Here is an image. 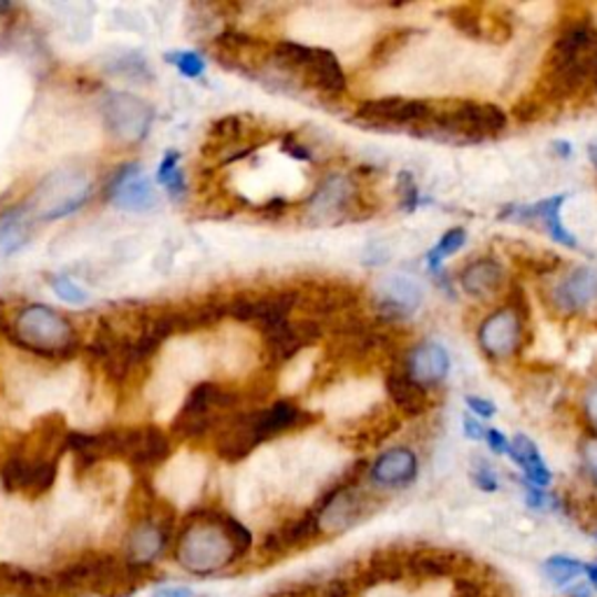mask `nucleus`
Listing matches in <instances>:
<instances>
[{
    "mask_svg": "<svg viewBox=\"0 0 597 597\" xmlns=\"http://www.w3.org/2000/svg\"><path fill=\"white\" fill-rule=\"evenodd\" d=\"M27 208H12L0 215V250L14 253L29 240Z\"/></svg>",
    "mask_w": 597,
    "mask_h": 597,
    "instance_id": "nucleus-28",
    "label": "nucleus"
},
{
    "mask_svg": "<svg viewBox=\"0 0 597 597\" xmlns=\"http://www.w3.org/2000/svg\"><path fill=\"white\" fill-rule=\"evenodd\" d=\"M181 154L178 152H168L162 166H159V173H157V181L168 189V194L173 198H181L185 194V178H183V171H181Z\"/></svg>",
    "mask_w": 597,
    "mask_h": 597,
    "instance_id": "nucleus-31",
    "label": "nucleus"
},
{
    "mask_svg": "<svg viewBox=\"0 0 597 597\" xmlns=\"http://www.w3.org/2000/svg\"><path fill=\"white\" fill-rule=\"evenodd\" d=\"M588 157H590V162H593V166L597 168V138L588 145Z\"/></svg>",
    "mask_w": 597,
    "mask_h": 597,
    "instance_id": "nucleus-47",
    "label": "nucleus"
},
{
    "mask_svg": "<svg viewBox=\"0 0 597 597\" xmlns=\"http://www.w3.org/2000/svg\"><path fill=\"white\" fill-rule=\"evenodd\" d=\"M586 411H588V418H590L593 428L597 430V388L588 394V400H586Z\"/></svg>",
    "mask_w": 597,
    "mask_h": 597,
    "instance_id": "nucleus-42",
    "label": "nucleus"
},
{
    "mask_svg": "<svg viewBox=\"0 0 597 597\" xmlns=\"http://www.w3.org/2000/svg\"><path fill=\"white\" fill-rule=\"evenodd\" d=\"M253 548V533L240 521L227 514H196L181 533L175 546L178 565L196 574L210 577L234 565Z\"/></svg>",
    "mask_w": 597,
    "mask_h": 597,
    "instance_id": "nucleus-1",
    "label": "nucleus"
},
{
    "mask_svg": "<svg viewBox=\"0 0 597 597\" xmlns=\"http://www.w3.org/2000/svg\"><path fill=\"white\" fill-rule=\"evenodd\" d=\"M373 512L371 500L367 493H362L358 485H339L337 491H331L325 500V504L318 508V525L320 533L341 535L346 529L356 527Z\"/></svg>",
    "mask_w": 597,
    "mask_h": 597,
    "instance_id": "nucleus-7",
    "label": "nucleus"
},
{
    "mask_svg": "<svg viewBox=\"0 0 597 597\" xmlns=\"http://www.w3.org/2000/svg\"><path fill=\"white\" fill-rule=\"evenodd\" d=\"M597 297V271L593 267L574 269L563 282L553 290V303L563 313H577Z\"/></svg>",
    "mask_w": 597,
    "mask_h": 597,
    "instance_id": "nucleus-20",
    "label": "nucleus"
},
{
    "mask_svg": "<svg viewBox=\"0 0 597 597\" xmlns=\"http://www.w3.org/2000/svg\"><path fill=\"white\" fill-rule=\"evenodd\" d=\"M352 196V185L343 175H331L327 178L316 196L311 198V215L320 223H331V219L343 217Z\"/></svg>",
    "mask_w": 597,
    "mask_h": 597,
    "instance_id": "nucleus-23",
    "label": "nucleus"
},
{
    "mask_svg": "<svg viewBox=\"0 0 597 597\" xmlns=\"http://www.w3.org/2000/svg\"><path fill=\"white\" fill-rule=\"evenodd\" d=\"M168 544V529L164 523L145 518L128 529L124 542V563L134 569L147 572L154 563H157Z\"/></svg>",
    "mask_w": 597,
    "mask_h": 597,
    "instance_id": "nucleus-14",
    "label": "nucleus"
},
{
    "mask_svg": "<svg viewBox=\"0 0 597 597\" xmlns=\"http://www.w3.org/2000/svg\"><path fill=\"white\" fill-rule=\"evenodd\" d=\"M588 467H590V474L597 478V449L588 451Z\"/></svg>",
    "mask_w": 597,
    "mask_h": 597,
    "instance_id": "nucleus-45",
    "label": "nucleus"
},
{
    "mask_svg": "<svg viewBox=\"0 0 597 597\" xmlns=\"http://www.w3.org/2000/svg\"><path fill=\"white\" fill-rule=\"evenodd\" d=\"M385 388L392 404L406 415H420L430 406V397L425 392V385L413 381L406 371H392L385 379Z\"/></svg>",
    "mask_w": 597,
    "mask_h": 597,
    "instance_id": "nucleus-24",
    "label": "nucleus"
},
{
    "mask_svg": "<svg viewBox=\"0 0 597 597\" xmlns=\"http://www.w3.org/2000/svg\"><path fill=\"white\" fill-rule=\"evenodd\" d=\"M171 455V441L159 428H131L122 430L120 457L138 470L157 467Z\"/></svg>",
    "mask_w": 597,
    "mask_h": 597,
    "instance_id": "nucleus-15",
    "label": "nucleus"
},
{
    "mask_svg": "<svg viewBox=\"0 0 597 597\" xmlns=\"http://www.w3.org/2000/svg\"><path fill=\"white\" fill-rule=\"evenodd\" d=\"M451 21L460 33H464L472 40H483L485 35H488L483 29V19L478 17V12L474 8H453Z\"/></svg>",
    "mask_w": 597,
    "mask_h": 597,
    "instance_id": "nucleus-32",
    "label": "nucleus"
},
{
    "mask_svg": "<svg viewBox=\"0 0 597 597\" xmlns=\"http://www.w3.org/2000/svg\"><path fill=\"white\" fill-rule=\"evenodd\" d=\"M474 483L478 485L481 491H485V493H495V491L500 488L497 476H495V472L488 467V464H481V467H476V472H474Z\"/></svg>",
    "mask_w": 597,
    "mask_h": 597,
    "instance_id": "nucleus-36",
    "label": "nucleus"
},
{
    "mask_svg": "<svg viewBox=\"0 0 597 597\" xmlns=\"http://www.w3.org/2000/svg\"><path fill=\"white\" fill-rule=\"evenodd\" d=\"M320 337H322L320 325L306 318L299 322L282 320L264 329V341H267L269 356L274 362L292 360L297 352H301L308 343H313Z\"/></svg>",
    "mask_w": 597,
    "mask_h": 597,
    "instance_id": "nucleus-16",
    "label": "nucleus"
},
{
    "mask_svg": "<svg viewBox=\"0 0 597 597\" xmlns=\"http://www.w3.org/2000/svg\"><path fill=\"white\" fill-rule=\"evenodd\" d=\"M586 569V565L577 558H569V556H553L544 563V574L546 579L553 584V586H567L572 584L574 579L579 577V574Z\"/></svg>",
    "mask_w": 597,
    "mask_h": 597,
    "instance_id": "nucleus-29",
    "label": "nucleus"
},
{
    "mask_svg": "<svg viewBox=\"0 0 597 597\" xmlns=\"http://www.w3.org/2000/svg\"><path fill=\"white\" fill-rule=\"evenodd\" d=\"M8 10H12L8 3H0V14H3V12H8Z\"/></svg>",
    "mask_w": 597,
    "mask_h": 597,
    "instance_id": "nucleus-48",
    "label": "nucleus"
},
{
    "mask_svg": "<svg viewBox=\"0 0 597 597\" xmlns=\"http://www.w3.org/2000/svg\"><path fill=\"white\" fill-rule=\"evenodd\" d=\"M107 202L122 210L147 213L157 206V192L138 164H126L107 183Z\"/></svg>",
    "mask_w": 597,
    "mask_h": 597,
    "instance_id": "nucleus-11",
    "label": "nucleus"
},
{
    "mask_svg": "<svg viewBox=\"0 0 597 597\" xmlns=\"http://www.w3.org/2000/svg\"><path fill=\"white\" fill-rule=\"evenodd\" d=\"M400 192H402V202L406 210H413L418 206V185L413 181L411 173H400Z\"/></svg>",
    "mask_w": 597,
    "mask_h": 597,
    "instance_id": "nucleus-35",
    "label": "nucleus"
},
{
    "mask_svg": "<svg viewBox=\"0 0 597 597\" xmlns=\"http://www.w3.org/2000/svg\"><path fill=\"white\" fill-rule=\"evenodd\" d=\"M464 240H467V231H464L462 227L449 229L444 236L439 238L436 246L428 253V267L432 271H436L441 267V261H444L451 255H455L464 246Z\"/></svg>",
    "mask_w": 597,
    "mask_h": 597,
    "instance_id": "nucleus-30",
    "label": "nucleus"
},
{
    "mask_svg": "<svg viewBox=\"0 0 597 597\" xmlns=\"http://www.w3.org/2000/svg\"><path fill=\"white\" fill-rule=\"evenodd\" d=\"M420 287L409 276L392 274L379 282V311L383 318L397 320L411 316L420 306Z\"/></svg>",
    "mask_w": 597,
    "mask_h": 597,
    "instance_id": "nucleus-18",
    "label": "nucleus"
},
{
    "mask_svg": "<svg viewBox=\"0 0 597 597\" xmlns=\"http://www.w3.org/2000/svg\"><path fill=\"white\" fill-rule=\"evenodd\" d=\"M457 569V558L446 550H415L406 560V572L420 579H444Z\"/></svg>",
    "mask_w": 597,
    "mask_h": 597,
    "instance_id": "nucleus-27",
    "label": "nucleus"
},
{
    "mask_svg": "<svg viewBox=\"0 0 597 597\" xmlns=\"http://www.w3.org/2000/svg\"><path fill=\"white\" fill-rule=\"evenodd\" d=\"M449 369H451L449 352L439 343L428 341V343H420L409 356L406 373L420 385H432V383L444 381Z\"/></svg>",
    "mask_w": 597,
    "mask_h": 597,
    "instance_id": "nucleus-21",
    "label": "nucleus"
},
{
    "mask_svg": "<svg viewBox=\"0 0 597 597\" xmlns=\"http://www.w3.org/2000/svg\"><path fill=\"white\" fill-rule=\"evenodd\" d=\"M299 295L297 292H274L267 297H238L227 306V313L238 322L257 325L261 331L278 325L282 320H290L292 308H297Z\"/></svg>",
    "mask_w": 597,
    "mask_h": 597,
    "instance_id": "nucleus-10",
    "label": "nucleus"
},
{
    "mask_svg": "<svg viewBox=\"0 0 597 597\" xmlns=\"http://www.w3.org/2000/svg\"><path fill=\"white\" fill-rule=\"evenodd\" d=\"M506 453L512 455V460L523 470L527 485H535V488L544 491L550 483V472L546 467L542 453L533 444V439H527L525 434H516L512 444H508Z\"/></svg>",
    "mask_w": 597,
    "mask_h": 597,
    "instance_id": "nucleus-25",
    "label": "nucleus"
},
{
    "mask_svg": "<svg viewBox=\"0 0 597 597\" xmlns=\"http://www.w3.org/2000/svg\"><path fill=\"white\" fill-rule=\"evenodd\" d=\"M103 117L110 134L124 143H138L147 136L152 110L145 101L128 94H110L103 105Z\"/></svg>",
    "mask_w": 597,
    "mask_h": 597,
    "instance_id": "nucleus-8",
    "label": "nucleus"
},
{
    "mask_svg": "<svg viewBox=\"0 0 597 597\" xmlns=\"http://www.w3.org/2000/svg\"><path fill=\"white\" fill-rule=\"evenodd\" d=\"M166 61H171L175 69L181 71V75H185L189 80L202 78L206 71V61L196 52H171V54H166Z\"/></svg>",
    "mask_w": 597,
    "mask_h": 597,
    "instance_id": "nucleus-33",
    "label": "nucleus"
},
{
    "mask_svg": "<svg viewBox=\"0 0 597 597\" xmlns=\"http://www.w3.org/2000/svg\"><path fill=\"white\" fill-rule=\"evenodd\" d=\"M432 113V103L423 99H404V96H383L369 99L360 103L358 117L367 124L383 126H418L425 124Z\"/></svg>",
    "mask_w": 597,
    "mask_h": 597,
    "instance_id": "nucleus-9",
    "label": "nucleus"
},
{
    "mask_svg": "<svg viewBox=\"0 0 597 597\" xmlns=\"http://www.w3.org/2000/svg\"><path fill=\"white\" fill-rule=\"evenodd\" d=\"M423 128L434 131L436 136L470 143L502 134L506 128V113L493 103L476 101H446L439 107L432 105L430 120Z\"/></svg>",
    "mask_w": 597,
    "mask_h": 597,
    "instance_id": "nucleus-2",
    "label": "nucleus"
},
{
    "mask_svg": "<svg viewBox=\"0 0 597 597\" xmlns=\"http://www.w3.org/2000/svg\"><path fill=\"white\" fill-rule=\"evenodd\" d=\"M572 597H590V590H588V586H574Z\"/></svg>",
    "mask_w": 597,
    "mask_h": 597,
    "instance_id": "nucleus-46",
    "label": "nucleus"
},
{
    "mask_svg": "<svg viewBox=\"0 0 597 597\" xmlns=\"http://www.w3.org/2000/svg\"><path fill=\"white\" fill-rule=\"evenodd\" d=\"M306 420L303 411L290 402V400H280L276 404H271L269 409L257 411V432L261 441H269L287 430L299 428Z\"/></svg>",
    "mask_w": 597,
    "mask_h": 597,
    "instance_id": "nucleus-26",
    "label": "nucleus"
},
{
    "mask_svg": "<svg viewBox=\"0 0 597 597\" xmlns=\"http://www.w3.org/2000/svg\"><path fill=\"white\" fill-rule=\"evenodd\" d=\"M506 280V271L497 259H478L460 274L462 290L474 299L495 297Z\"/></svg>",
    "mask_w": 597,
    "mask_h": 597,
    "instance_id": "nucleus-22",
    "label": "nucleus"
},
{
    "mask_svg": "<svg viewBox=\"0 0 597 597\" xmlns=\"http://www.w3.org/2000/svg\"><path fill=\"white\" fill-rule=\"evenodd\" d=\"M238 397L217 383H198L181 413L173 420V434L183 439H202L208 432L217 430L229 418Z\"/></svg>",
    "mask_w": 597,
    "mask_h": 597,
    "instance_id": "nucleus-5",
    "label": "nucleus"
},
{
    "mask_svg": "<svg viewBox=\"0 0 597 597\" xmlns=\"http://www.w3.org/2000/svg\"><path fill=\"white\" fill-rule=\"evenodd\" d=\"M467 406L481 418L495 415V404L488 402V400H483V397H467Z\"/></svg>",
    "mask_w": 597,
    "mask_h": 597,
    "instance_id": "nucleus-37",
    "label": "nucleus"
},
{
    "mask_svg": "<svg viewBox=\"0 0 597 597\" xmlns=\"http://www.w3.org/2000/svg\"><path fill=\"white\" fill-rule=\"evenodd\" d=\"M586 574H588V579H590V586L597 590V563H590V565H586V569H584Z\"/></svg>",
    "mask_w": 597,
    "mask_h": 597,
    "instance_id": "nucleus-44",
    "label": "nucleus"
},
{
    "mask_svg": "<svg viewBox=\"0 0 597 597\" xmlns=\"http://www.w3.org/2000/svg\"><path fill=\"white\" fill-rule=\"evenodd\" d=\"M418 476V457L409 449H390L373 462L369 478L381 488H404Z\"/></svg>",
    "mask_w": 597,
    "mask_h": 597,
    "instance_id": "nucleus-19",
    "label": "nucleus"
},
{
    "mask_svg": "<svg viewBox=\"0 0 597 597\" xmlns=\"http://www.w3.org/2000/svg\"><path fill=\"white\" fill-rule=\"evenodd\" d=\"M271 61L280 71L303 78L306 84H311L320 94L339 96L346 92L348 78L343 65L334 56V52L299 45V42H278L274 48Z\"/></svg>",
    "mask_w": 597,
    "mask_h": 597,
    "instance_id": "nucleus-3",
    "label": "nucleus"
},
{
    "mask_svg": "<svg viewBox=\"0 0 597 597\" xmlns=\"http://www.w3.org/2000/svg\"><path fill=\"white\" fill-rule=\"evenodd\" d=\"M567 202L565 194H558V196H548V198H542V202L533 204V206H506L502 210L500 217L504 219H518V223H539L544 227V231L560 243V246H567V248H579V240L574 238L572 231L565 229L563 219H560V213H563V204Z\"/></svg>",
    "mask_w": 597,
    "mask_h": 597,
    "instance_id": "nucleus-13",
    "label": "nucleus"
},
{
    "mask_svg": "<svg viewBox=\"0 0 597 597\" xmlns=\"http://www.w3.org/2000/svg\"><path fill=\"white\" fill-rule=\"evenodd\" d=\"M154 597H192V590L185 586H171V588H159L154 593Z\"/></svg>",
    "mask_w": 597,
    "mask_h": 597,
    "instance_id": "nucleus-41",
    "label": "nucleus"
},
{
    "mask_svg": "<svg viewBox=\"0 0 597 597\" xmlns=\"http://www.w3.org/2000/svg\"><path fill=\"white\" fill-rule=\"evenodd\" d=\"M12 337L21 348L42 358H71L75 352L73 325L48 306H27Z\"/></svg>",
    "mask_w": 597,
    "mask_h": 597,
    "instance_id": "nucleus-4",
    "label": "nucleus"
},
{
    "mask_svg": "<svg viewBox=\"0 0 597 597\" xmlns=\"http://www.w3.org/2000/svg\"><path fill=\"white\" fill-rule=\"evenodd\" d=\"M285 152H287V154H292L295 159H301V162L311 159V152H308L303 145H299L295 136H287V138H285Z\"/></svg>",
    "mask_w": 597,
    "mask_h": 597,
    "instance_id": "nucleus-38",
    "label": "nucleus"
},
{
    "mask_svg": "<svg viewBox=\"0 0 597 597\" xmlns=\"http://www.w3.org/2000/svg\"><path fill=\"white\" fill-rule=\"evenodd\" d=\"M261 444L257 432V411H238L225 418L217 428L215 449L217 455L227 462H240Z\"/></svg>",
    "mask_w": 597,
    "mask_h": 597,
    "instance_id": "nucleus-12",
    "label": "nucleus"
},
{
    "mask_svg": "<svg viewBox=\"0 0 597 597\" xmlns=\"http://www.w3.org/2000/svg\"><path fill=\"white\" fill-rule=\"evenodd\" d=\"M553 147H556V152L560 154V157H569V154H572V145L565 143V141H556V143H553Z\"/></svg>",
    "mask_w": 597,
    "mask_h": 597,
    "instance_id": "nucleus-43",
    "label": "nucleus"
},
{
    "mask_svg": "<svg viewBox=\"0 0 597 597\" xmlns=\"http://www.w3.org/2000/svg\"><path fill=\"white\" fill-rule=\"evenodd\" d=\"M518 341H521V322L512 308H502V311L493 313L478 329L481 348L497 360L512 358L518 348Z\"/></svg>",
    "mask_w": 597,
    "mask_h": 597,
    "instance_id": "nucleus-17",
    "label": "nucleus"
},
{
    "mask_svg": "<svg viewBox=\"0 0 597 597\" xmlns=\"http://www.w3.org/2000/svg\"><path fill=\"white\" fill-rule=\"evenodd\" d=\"M52 290H54L63 301H69V303H84V301H86V292L80 290V287H78L73 280L63 278V276L52 278Z\"/></svg>",
    "mask_w": 597,
    "mask_h": 597,
    "instance_id": "nucleus-34",
    "label": "nucleus"
},
{
    "mask_svg": "<svg viewBox=\"0 0 597 597\" xmlns=\"http://www.w3.org/2000/svg\"><path fill=\"white\" fill-rule=\"evenodd\" d=\"M56 481V460L40 457L29 453L10 455L0 467V483L8 493H24L29 497H40Z\"/></svg>",
    "mask_w": 597,
    "mask_h": 597,
    "instance_id": "nucleus-6",
    "label": "nucleus"
},
{
    "mask_svg": "<svg viewBox=\"0 0 597 597\" xmlns=\"http://www.w3.org/2000/svg\"><path fill=\"white\" fill-rule=\"evenodd\" d=\"M485 441H488L491 449H493L497 455H502V453L508 451V441H506L504 434L497 432V430H485Z\"/></svg>",
    "mask_w": 597,
    "mask_h": 597,
    "instance_id": "nucleus-39",
    "label": "nucleus"
},
{
    "mask_svg": "<svg viewBox=\"0 0 597 597\" xmlns=\"http://www.w3.org/2000/svg\"><path fill=\"white\" fill-rule=\"evenodd\" d=\"M464 434H467V439H472V441H481V439H485V428L481 423H476L472 415H467L464 418Z\"/></svg>",
    "mask_w": 597,
    "mask_h": 597,
    "instance_id": "nucleus-40",
    "label": "nucleus"
}]
</instances>
